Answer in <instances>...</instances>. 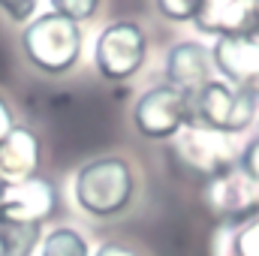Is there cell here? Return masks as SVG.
<instances>
[{
	"instance_id": "cell-22",
	"label": "cell",
	"mask_w": 259,
	"mask_h": 256,
	"mask_svg": "<svg viewBox=\"0 0 259 256\" xmlns=\"http://www.w3.org/2000/svg\"><path fill=\"white\" fill-rule=\"evenodd\" d=\"M3 187H6V184H3V181H0V202H3Z\"/></svg>"
},
{
	"instance_id": "cell-1",
	"label": "cell",
	"mask_w": 259,
	"mask_h": 256,
	"mask_svg": "<svg viewBox=\"0 0 259 256\" xmlns=\"http://www.w3.org/2000/svg\"><path fill=\"white\" fill-rule=\"evenodd\" d=\"M72 196H75V205L97 220L118 217L136 199V172L130 160L118 154L94 157L78 166L72 181Z\"/></svg>"
},
{
	"instance_id": "cell-8",
	"label": "cell",
	"mask_w": 259,
	"mask_h": 256,
	"mask_svg": "<svg viewBox=\"0 0 259 256\" xmlns=\"http://www.w3.org/2000/svg\"><path fill=\"white\" fill-rule=\"evenodd\" d=\"M61 205L58 187L42 178L30 175L24 181H12L3 187V202H0V220L12 223H30V226H46Z\"/></svg>"
},
{
	"instance_id": "cell-13",
	"label": "cell",
	"mask_w": 259,
	"mask_h": 256,
	"mask_svg": "<svg viewBox=\"0 0 259 256\" xmlns=\"http://www.w3.org/2000/svg\"><path fill=\"white\" fill-rule=\"evenodd\" d=\"M42 244V226L0 220V256H33Z\"/></svg>"
},
{
	"instance_id": "cell-16",
	"label": "cell",
	"mask_w": 259,
	"mask_h": 256,
	"mask_svg": "<svg viewBox=\"0 0 259 256\" xmlns=\"http://www.w3.org/2000/svg\"><path fill=\"white\" fill-rule=\"evenodd\" d=\"M154 6H157V12H160L166 21L193 24V18L199 15L202 0H154Z\"/></svg>"
},
{
	"instance_id": "cell-11",
	"label": "cell",
	"mask_w": 259,
	"mask_h": 256,
	"mask_svg": "<svg viewBox=\"0 0 259 256\" xmlns=\"http://www.w3.org/2000/svg\"><path fill=\"white\" fill-rule=\"evenodd\" d=\"M193 27L214 39L259 33V0H202Z\"/></svg>"
},
{
	"instance_id": "cell-23",
	"label": "cell",
	"mask_w": 259,
	"mask_h": 256,
	"mask_svg": "<svg viewBox=\"0 0 259 256\" xmlns=\"http://www.w3.org/2000/svg\"><path fill=\"white\" fill-rule=\"evenodd\" d=\"M256 121H259V118H256Z\"/></svg>"
},
{
	"instance_id": "cell-21",
	"label": "cell",
	"mask_w": 259,
	"mask_h": 256,
	"mask_svg": "<svg viewBox=\"0 0 259 256\" xmlns=\"http://www.w3.org/2000/svg\"><path fill=\"white\" fill-rule=\"evenodd\" d=\"M12 127H15V121H12V109H9V103L0 97V139H3Z\"/></svg>"
},
{
	"instance_id": "cell-3",
	"label": "cell",
	"mask_w": 259,
	"mask_h": 256,
	"mask_svg": "<svg viewBox=\"0 0 259 256\" xmlns=\"http://www.w3.org/2000/svg\"><path fill=\"white\" fill-rule=\"evenodd\" d=\"M193 103V121L208 130H217L223 136H238L259 118V100L232 88L220 75L208 81L199 94L190 97Z\"/></svg>"
},
{
	"instance_id": "cell-9",
	"label": "cell",
	"mask_w": 259,
	"mask_h": 256,
	"mask_svg": "<svg viewBox=\"0 0 259 256\" xmlns=\"http://www.w3.org/2000/svg\"><path fill=\"white\" fill-rule=\"evenodd\" d=\"M214 66L223 81L259 100V33L214 39Z\"/></svg>"
},
{
	"instance_id": "cell-5",
	"label": "cell",
	"mask_w": 259,
	"mask_h": 256,
	"mask_svg": "<svg viewBox=\"0 0 259 256\" xmlns=\"http://www.w3.org/2000/svg\"><path fill=\"white\" fill-rule=\"evenodd\" d=\"M193 124V103L172 84H154L133 103V127L151 142H169Z\"/></svg>"
},
{
	"instance_id": "cell-19",
	"label": "cell",
	"mask_w": 259,
	"mask_h": 256,
	"mask_svg": "<svg viewBox=\"0 0 259 256\" xmlns=\"http://www.w3.org/2000/svg\"><path fill=\"white\" fill-rule=\"evenodd\" d=\"M36 6H39V0H0V9H3L12 21H18V24L30 21L33 12H36Z\"/></svg>"
},
{
	"instance_id": "cell-6",
	"label": "cell",
	"mask_w": 259,
	"mask_h": 256,
	"mask_svg": "<svg viewBox=\"0 0 259 256\" xmlns=\"http://www.w3.org/2000/svg\"><path fill=\"white\" fill-rule=\"evenodd\" d=\"M175 154L181 157L184 169H190L202 181H211L238 169L241 151L232 145V136H223L193 121L175 136Z\"/></svg>"
},
{
	"instance_id": "cell-7",
	"label": "cell",
	"mask_w": 259,
	"mask_h": 256,
	"mask_svg": "<svg viewBox=\"0 0 259 256\" xmlns=\"http://www.w3.org/2000/svg\"><path fill=\"white\" fill-rule=\"evenodd\" d=\"M202 202H205L208 214L223 229L241 226V223L259 217V187L241 169H232V172H226L220 178L205 181Z\"/></svg>"
},
{
	"instance_id": "cell-4",
	"label": "cell",
	"mask_w": 259,
	"mask_h": 256,
	"mask_svg": "<svg viewBox=\"0 0 259 256\" xmlns=\"http://www.w3.org/2000/svg\"><path fill=\"white\" fill-rule=\"evenodd\" d=\"M148 61V36L139 21L118 18L106 24L94 42V66L106 81H127Z\"/></svg>"
},
{
	"instance_id": "cell-17",
	"label": "cell",
	"mask_w": 259,
	"mask_h": 256,
	"mask_svg": "<svg viewBox=\"0 0 259 256\" xmlns=\"http://www.w3.org/2000/svg\"><path fill=\"white\" fill-rule=\"evenodd\" d=\"M97 9H100V0H52V12L64 15L69 21H75V24L94 18Z\"/></svg>"
},
{
	"instance_id": "cell-10",
	"label": "cell",
	"mask_w": 259,
	"mask_h": 256,
	"mask_svg": "<svg viewBox=\"0 0 259 256\" xmlns=\"http://www.w3.org/2000/svg\"><path fill=\"white\" fill-rule=\"evenodd\" d=\"M163 75H166V84L184 91L187 97L199 94L208 81L217 78V66H214V52H211V46H205V42H199V39L175 42V46L166 52Z\"/></svg>"
},
{
	"instance_id": "cell-14",
	"label": "cell",
	"mask_w": 259,
	"mask_h": 256,
	"mask_svg": "<svg viewBox=\"0 0 259 256\" xmlns=\"http://www.w3.org/2000/svg\"><path fill=\"white\" fill-rule=\"evenodd\" d=\"M39 256H91V244H88V238L78 229L58 226V229H52L42 238Z\"/></svg>"
},
{
	"instance_id": "cell-2",
	"label": "cell",
	"mask_w": 259,
	"mask_h": 256,
	"mask_svg": "<svg viewBox=\"0 0 259 256\" xmlns=\"http://www.w3.org/2000/svg\"><path fill=\"white\" fill-rule=\"evenodd\" d=\"M21 52L33 69L64 75L81 58V27L58 12L36 15L21 30Z\"/></svg>"
},
{
	"instance_id": "cell-15",
	"label": "cell",
	"mask_w": 259,
	"mask_h": 256,
	"mask_svg": "<svg viewBox=\"0 0 259 256\" xmlns=\"http://www.w3.org/2000/svg\"><path fill=\"white\" fill-rule=\"evenodd\" d=\"M229 232V244L226 256H259V217L226 229Z\"/></svg>"
},
{
	"instance_id": "cell-12",
	"label": "cell",
	"mask_w": 259,
	"mask_h": 256,
	"mask_svg": "<svg viewBox=\"0 0 259 256\" xmlns=\"http://www.w3.org/2000/svg\"><path fill=\"white\" fill-rule=\"evenodd\" d=\"M39 154H42L39 136L30 127L15 124L0 139V181L12 184V181H24V178L36 175Z\"/></svg>"
},
{
	"instance_id": "cell-20",
	"label": "cell",
	"mask_w": 259,
	"mask_h": 256,
	"mask_svg": "<svg viewBox=\"0 0 259 256\" xmlns=\"http://www.w3.org/2000/svg\"><path fill=\"white\" fill-rule=\"evenodd\" d=\"M94 256H142L136 247H130V244H124V241H103L97 250H94Z\"/></svg>"
},
{
	"instance_id": "cell-18",
	"label": "cell",
	"mask_w": 259,
	"mask_h": 256,
	"mask_svg": "<svg viewBox=\"0 0 259 256\" xmlns=\"http://www.w3.org/2000/svg\"><path fill=\"white\" fill-rule=\"evenodd\" d=\"M238 169H241V172H244V175L259 187V136L244 148V151H241V154H238Z\"/></svg>"
}]
</instances>
